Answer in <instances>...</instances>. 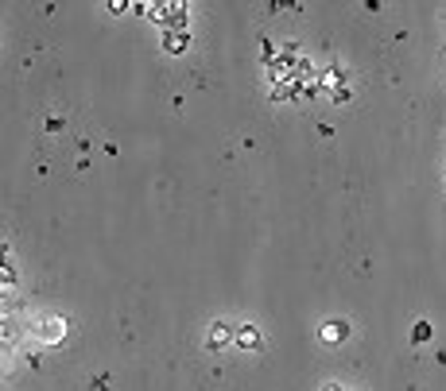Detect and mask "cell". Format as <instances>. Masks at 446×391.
Segmentation results:
<instances>
[{
    "label": "cell",
    "mask_w": 446,
    "mask_h": 391,
    "mask_svg": "<svg viewBox=\"0 0 446 391\" xmlns=\"http://www.w3.org/2000/svg\"><path fill=\"white\" fill-rule=\"evenodd\" d=\"M62 337H67V318H59V314H47L39 322V341H47V345H59Z\"/></svg>",
    "instance_id": "obj_1"
},
{
    "label": "cell",
    "mask_w": 446,
    "mask_h": 391,
    "mask_svg": "<svg viewBox=\"0 0 446 391\" xmlns=\"http://www.w3.org/2000/svg\"><path fill=\"white\" fill-rule=\"evenodd\" d=\"M229 341H237V329H233L229 322H214V325H210V337H206V353L225 349Z\"/></svg>",
    "instance_id": "obj_2"
},
{
    "label": "cell",
    "mask_w": 446,
    "mask_h": 391,
    "mask_svg": "<svg viewBox=\"0 0 446 391\" xmlns=\"http://www.w3.org/2000/svg\"><path fill=\"white\" fill-rule=\"evenodd\" d=\"M319 337H322V341H330V345L345 341V337H349V322H342V318H330V322H322Z\"/></svg>",
    "instance_id": "obj_3"
},
{
    "label": "cell",
    "mask_w": 446,
    "mask_h": 391,
    "mask_svg": "<svg viewBox=\"0 0 446 391\" xmlns=\"http://www.w3.org/2000/svg\"><path fill=\"white\" fill-rule=\"evenodd\" d=\"M186 47H190V35L186 31H163V50L167 55H183Z\"/></svg>",
    "instance_id": "obj_4"
},
{
    "label": "cell",
    "mask_w": 446,
    "mask_h": 391,
    "mask_svg": "<svg viewBox=\"0 0 446 391\" xmlns=\"http://www.w3.org/2000/svg\"><path fill=\"white\" fill-rule=\"evenodd\" d=\"M237 349H260V329L256 325H241L237 329Z\"/></svg>",
    "instance_id": "obj_5"
},
{
    "label": "cell",
    "mask_w": 446,
    "mask_h": 391,
    "mask_svg": "<svg viewBox=\"0 0 446 391\" xmlns=\"http://www.w3.org/2000/svg\"><path fill=\"white\" fill-rule=\"evenodd\" d=\"M342 82H345V70L342 66H326V70H322V74H319V85H322V90H342Z\"/></svg>",
    "instance_id": "obj_6"
},
{
    "label": "cell",
    "mask_w": 446,
    "mask_h": 391,
    "mask_svg": "<svg viewBox=\"0 0 446 391\" xmlns=\"http://www.w3.org/2000/svg\"><path fill=\"white\" fill-rule=\"evenodd\" d=\"M431 337V322H415L412 325V345H423Z\"/></svg>",
    "instance_id": "obj_7"
},
{
    "label": "cell",
    "mask_w": 446,
    "mask_h": 391,
    "mask_svg": "<svg viewBox=\"0 0 446 391\" xmlns=\"http://www.w3.org/2000/svg\"><path fill=\"white\" fill-rule=\"evenodd\" d=\"M47 132H62V117H47Z\"/></svg>",
    "instance_id": "obj_8"
},
{
    "label": "cell",
    "mask_w": 446,
    "mask_h": 391,
    "mask_svg": "<svg viewBox=\"0 0 446 391\" xmlns=\"http://www.w3.org/2000/svg\"><path fill=\"white\" fill-rule=\"evenodd\" d=\"M105 8H109V12H113V16H117V12H125V8H128V4H125V0H109V4H105Z\"/></svg>",
    "instance_id": "obj_9"
},
{
    "label": "cell",
    "mask_w": 446,
    "mask_h": 391,
    "mask_svg": "<svg viewBox=\"0 0 446 391\" xmlns=\"http://www.w3.org/2000/svg\"><path fill=\"white\" fill-rule=\"evenodd\" d=\"M322 391H345L342 383H322Z\"/></svg>",
    "instance_id": "obj_10"
}]
</instances>
